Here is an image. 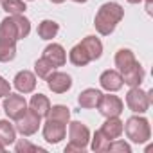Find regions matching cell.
I'll return each mask as SVG.
<instances>
[{
    "label": "cell",
    "mask_w": 153,
    "mask_h": 153,
    "mask_svg": "<svg viewBox=\"0 0 153 153\" xmlns=\"http://www.w3.org/2000/svg\"><path fill=\"white\" fill-rule=\"evenodd\" d=\"M123 18H124L123 6L117 2H106L97 9L94 18V27L101 36H110Z\"/></svg>",
    "instance_id": "1"
},
{
    "label": "cell",
    "mask_w": 153,
    "mask_h": 153,
    "mask_svg": "<svg viewBox=\"0 0 153 153\" xmlns=\"http://www.w3.org/2000/svg\"><path fill=\"white\" fill-rule=\"evenodd\" d=\"M29 33L31 22L24 15H9L0 22V43L16 45V42L27 38Z\"/></svg>",
    "instance_id": "2"
},
{
    "label": "cell",
    "mask_w": 153,
    "mask_h": 153,
    "mask_svg": "<svg viewBox=\"0 0 153 153\" xmlns=\"http://www.w3.org/2000/svg\"><path fill=\"white\" fill-rule=\"evenodd\" d=\"M126 131V137L135 142V144H144L149 140L151 137V128H149V121L146 117H139V115H133L126 121L124 124V130Z\"/></svg>",
    "instance_id": "3"
},
{
    "label": "cell",
    "mask_w": 153,
    "mask_h": 153,
    "mask_svg": "<svg viewBox=\"0 0 153 153\" xmlns=\"http://www.w3.org/2000/svg\"><path fill=\"white\" fill-rule=\"evenodd\" d=\"M68 139L70 140L65 148V153L83 151L90 142V130L87 128V124H83L79 121H72L68 124Z\"/></svg>",
    "instance_id": "4"
},
{
    "label": "cell",
    "mask_w": 153,
    "mask_h": 153,
    "mask_svg": "<svg viewBox=\"0 0 153 153\" xmlns=\"http://www.w3.org/2000/svg\"><path fill=\"white\" fill-rule=\"evenodd\" d=\"M151 105V90L144 92L140 90V87H130L128 94H126V106L135 112V114H144L148 112Z\"/></svg>",
    "instance_id": "5"
},
{
    "label": "cell",
    "mask_w": 153,
    "mask_h": 153,
    "mask_svg": "<svg viewBox=\"0 0 153 153\" xmlns=\"http://www.w3.org/2000/svg\"><path fill=\"white\" fill-rule=\"evenodd\" d=\"M2 106H4L6 115H7L9 119L16 121L18 117H22V115L25 114V110H27V101H25L24 96H18V94H11V92H9V94L4 97Z\"/></svg>",
    "instance_id": "6"
},
{
    "label": "cell",
    "mask_w": 153,
    "mask_h": 153,
    "mask_svg": "<svg viewBox=\"0 0 153 153\" xmlns=\"http://www.w3.org/2000/svg\"><path fill=\"white\" fill-rule=\"evenodd\" d=\"M96 108L99 110V114L103 117H119L123 114V110H124V103L117 96H110V94L105 96L103 94Z\"/></svg>",
    "instance_id": "7"
},
{
    "label": "cell",
    "mask_w": 153,
    "mask_h": 153,
    "mask_svg": "<svg viewBox=\"0 0 153 153\" xmlns=\"http://www.w3.org/2000/svg\"><path fill=\"white\" fill-rule=\"evenodd\" d=\"M40 124H42V117L36 115V114L29 108V110H25V114H24L22 117L16 119V126H15V128H16V131L22 133L24 137H31V135H34V133L38 131Z\"/></svg>",
    "instance_id": "8"
},
{
    "label": "cell",
    "mask_w": 153,
    "mask_h": 153,
    "mask_svg": "<svg viewBox=\"0 0 153 153\" xmlns=\"http://www.w3.org/2000/svg\"><path fill=\"white\" fill-rule=\"evenodd\" d=\"M67 135V124L61 121H54V119H47V123L43 124V139L49 144H58L65 139Z\"/></svg>",
    "instance_id": "9"
},
{
    "label": "cell",
    "mask_w": 153,
    "mask_h": 153,
    "mask_svg": "<svg viewBox=\"0 0 153 153\" xmlns=\"http://www.w3.org/2000/svg\"><path fill=\"white\" fill-rule=\"evenodd\" d=\"M47 87L54 92V94H65L70 87H72V78L67 72H59V70H52L47 76Z\"/></svg>",
    "instance_id": "10"
},
{
    "label": "cell",
    "mask_w": 153,
    "mask_h": 153,
    "mask_svg": "<svg viewBox=\"0 0 153 153\" xmlns=\"http://www.w3.org/2000/svg\"><path fill=\"white\" fill-rule=\"evenodd\" d=\"M13 85L20 94H31L36 88V74H33L31 70H20L15 76Z\"/></svg>",
    "instance_id": "11"
},
{
    "label": "cell",
    "mask_w": 153,
    "mask_h": 153,
    "mask_svg": "<svg viewBox=\"0 0 153 153\" xmlns=\"http://www.w3.org/2000/svg\"><path fill=\"white\" fill-rule=\"evenodd\" d=\"M99 85L106 90V92H117L123 88V76L119 70H105L99 76Z\"/></svg>",
    "instance_id": "12"
},
{
    "label": "cell",
    "mask_w": 153,
    "mask_h": 153,
    "mask_svg": "<svg viewBox=\"0 0 153 153\" xmlns=\"http://www.w3.org/2000/svg\"><path fill=\"white\" fill-rule=\"evenodd\" d=\"M43 58L49 59V61L54 65V68H58V67H63V65H65V61H67V52H65V49H63L59 43H51V45H47V47L43 49Z\"/></svg>",
    "instance_id": "13"
},
{
    "label": "cell",
    "mask_w": 153,
    "mask_h": 153,
    "mask_svg": "<svg viewBox=\"0 0 153 153\" xmlns=\"http://www.w3.org/2000/svg\"><path fill=\"white\" fill-rule=\"evenodd\" d=\"M123 83L128 87H140L142 79H144V68L140 67V63L137 61L135 65H131L128 70H124L123 74Z\"/></svg>",
    "instance_id": "14"
},
{
    "label": "cell",
    "mask_w": 153,
    "mask_h": 153,
    "mask_svg": "<svg viewBox=\"0 0 153 153\" xmlns=\"http://www.w3.org/2000/svg\"><path fill=\"white\" fill-rule=\"evenodd\" d=\"M110 140L117 139L123 135V130H124V123L119 119V117H106V121L103 123V126L99 128Z\"/></svg>",
    "instance_id": "15"
},
{
    "label": "cell",
    "mask_w": 153,
    "mask_h": 153,
    "mask_svg": "<svg viewBox=\"0 0 153 153\" xmlns=\"http://www.w3.org/2000/svg\"><path fill=\"white\" fill-rule=\"evenodd\" d=\"M79 43H81V47L87 51L90 61H96V59L101 58V54H103V43H101L99 38H96V36H87V38H83Z\"/></svg>",
    "instance_id": "16"
},
{
    "label": "cell",
    "mask_w": 153,
    "mask_h": 153,
    "mask_svg": "<svg viewBox=\"0 0 153 153\" xmlns=\"http://www.w3.org/2000/svg\"><path fill=\"white\" fill-rule=\"evenodd\" d=\"M114 61H115L117 70L123 74L124 70H128L131 65H135V63H137V58H135L133 51H130V49H119V51L115 52Z\"/></svg>",
    "instance_id": "17"
},
{
    "label": "cell",
    "mask_w": 153,
    "mask_h": 153,
    "mask_svg": "<svg viewBox=\"0 0 153 153\" xmlns=\"http://www.w3.org/2000/svg\"><path fill=\"white\" fill-rule=\"evenodd\" d=\"M101 96H103L101 90H97V88H87V90H83L78 96V105L81 108H96L97 103H99V99H101Z\"/></svg>",
    "instance_id": "18"
},
{
    "label": "cell",
    "mask_w": 153,
    "mask_h": 153,
    "mask_svg": "<svg viewBox=\"0 0 153 153\" xmlns=\"http://www.w3.org/2000/svg\"><path fill=\"white\" fill-rule=\"evenodd\" d=\"M29 108H31L36 115H40V117H47V114H49V110H51V101H49V97L43 96V94H34V96L31 97V101H29Z\"/></svg>",
    "instance_id": "19"
},
{
    "label": "cell",
    "mask_w": 153,
    "mask_h": 153,
    "mask_svg": "<svg viewBox=\"0 0 153 153\" xmlns=\"http://www.w3.org/2000/svg\"><path fill=\"white\" fill-rule=\"evenodd\" d=\"M16 140V128L9 124V121L0 119V144L2 146H11Z\"/></svg>",
    "instance_id": "20"
},
{
    "label": "cell",
    "mask_w": 153,
    "mask_h": 153,
    "mask_svg": "<svg viewBox=\"0 0 153 153\" xmlns=\"http://www.w3.org/2000/svg\"><path fill=\"white\" fill-rule=\"evenodd\" d=\"M58 31H59V24L54 22V20H42L40 25H38V29H36L38 36L42 40H52V38H56Z\"/></svg>",
    "instance_id": "21"
},
{
    "label": "cell",
    "mask_w": 153,
    "mask_h": 153,
    "mask_svg": "<svg viewBox=\"0 0 153 153\" xmlns=\"http://www.w3.org/2000/svg\"><path fill=\"white\" fill-rule=\"evenodd\" d=\"M68 59H70V63H72L74 67H85V65L90 63V58H88L87 51L81 47V43L74 45V47L70 49V52H68Z\"/></svg>",
    "instance_id": "22"
},
{
    "label": "cell",
    "mask_w": 153,
    "mask_h": 153,
    "mask_svg": "<svg viewBox=\"0 0 153 153\" xmlns=\"http://www.w3.org/2000/svg\"><path fill=\"white\" fill-rule=\"evenodd\" d=\"M47 119H54V121H61V123H68L70 121V108L65 106V105H54L51 106L49 114H47Z\"/></svg>",
    "instance_id": "23"
},
{
    "label": "cell",
    "mask_w": 153,
    "mask_h": 153,
    "mask_svg": "<svg viewBox=\"0 0 153 153\" xmlns=\"http://www.w3.org/2000/svg\"><path fill=\"white\" fill-rule=\"evenodd\" d=\"M2 9L9 15H24L27 6L24 0H2Z\"/></svg>",
    "instance_id": "24"
},
{
    "label": "cell",
    "mask_w": 153,
    "mask_h": 153,
    "mask_svg": "<svg viewBox=\"0 0 153 153\" xmlns=\"http://www.w3.org/2000/svg\"><path fill=\"white\" fill-rule=\"evenodd\" d=\"M90 140H92V144H90V146H92V149H94V151H108V146H110V142H112V140H110L103 131H101V130H97Z\"/></svg>",
    "instance_id": "25"
},
{
    "label": "cell",
    "mask_w": 153,
    "mask_h": 153,
    "mask_svg": "<svg viewBox=\"0 0 153 153\" xmlns=\"http://www.w3.org/2000/svg\"><path fill=\"white\" fill-rule=\"evenodd\" d=\"M52 70H54V65H52L49 59H45L43 56H42L40 59H36V63H34V74L38 76V78L47 79V76H49Z\"/></svg>",
    "instance_id": "26"
},
{
    "label": "cell",
    "mask_w": 153,
    "mask_h": 153,
    "mask_svg": "<svg viewBox=\"0 0 153 153\" xmlns=\"http://www.w3.org/2000/svg\"><path fill=\"white\" fill-rule=\"evenodd\" d=\"M16 56V45H9V43H0V61L7 63L13 61Z\"/></svg>",
    "instance_id": "27"
},
{
    "label": "cell",
    "mask_w": 153,
    "mask_h": 153,
    "mask_svg": "<svg viewBox=\"0 0 153 153\" xmlns=\"http://www.w3.org/2000/svg\"><path fill=\"white\" fill-rule=\"evenodd\" d=\"M15 149H16V153H36V151H42V153H45V149H43V148H38V146L31 144L27 139H20V140L16 142Z\"/></svg>",
    "instance_id": "28"
},
{
    "label": "cell",
    "mask_w": 153,
    "mask_h": 153,
    "mask_svg": "<svg viewBox=\"0 0 153 153\" xmlns=\"http://www.w3.org/2000/svg\"><path fill=\"white\" fill-rule=\"evenodd\" d=\"M108 151H112V153H131V148H130L128 142L119 140V139H114L110 142V146H108Z\"/></svg>",
    "instance_id": "29"
},
{
    "label": "cell",
    "mask_w": 153,
    "mask_h": 153,
    "mask_svg": "<svg viewBox=\"0 0 153 153\" xmlns=\"http://www.w3.org/2000/svg\"><path fill=\"white\" fill-rule=\"evenodd\" d=\"M9 92H11V85H9V81H6L2 76H0V97H6Z\"/></svg>",
    "instance_id": "30"
},
{
    "label": "cell",
    "mask_w": 153,
    "mask_h": 153,
    "mask_svg": "<svg viewBox=\"0 0 153 153\" xmlns=\"http://www.w3.org/2000/svg\"><path fill=\"white\" fill-rule=\"evenodd\" d=\"M146 2V11H148V15H153V6H151V0H144Z\"/></svg>",
    "instance_id": "31"
},
{
    "label": "cell",
    "mask_w": 153,
    "mask_h": 153,
    "mask_svg": "<svg viewBox=\"0 0 153 153\" xmlns=\"http://www.w3.org/2000/svg\"><path fill=\"white\" fill-rule=\"evenodd\" d=\"M51 2H52V4H63L65 0H51Z\"/></svg>",
    "instance_id": "32"
},
{
    "label": "cell",
    "mask_w": 153,
    "mask_h": 153,
    "mask_svg": "<svg viewBox=\"0 0 153 153\" xmlns=\"http://www.w3.org/2000/svg\"><path fill=\"white\" fill-rule=\"evenodd\" d=\"M128 2H130V4H140L142 0H128Z\"/></svg>",
    "instance_id": "33"
},
{
    "label": "cell",
    "mask_w": 153,
    "mask_h": 153,
    "mask_svg": "<svg viewBox=\"0 0 153 153\" xmlns=\"http://www.w3.org/2000/svg\"><path fill=\"white\" fill-rule=\"evenodd\" d=\"M72 2H78V4H85L87 0H72Z\"/></svg>",
    "instance_id": "34"
},
{
    "label": "cell",
    "mask_w": 153,
    "mask_h": 153,
    "mask_svg": "<svg viewBox=\"0 0 153 153\" xmlns=\"http://www.w3.org/2000/svg\"><path fill=\"white\" fill-rule=\"evenodd\" d=\"M6 151V146H2V144H0V153H4Z\"/></svg>",
    "instance_id": "35"
},
{
    "label": "cell",
    "mask_w": 153,
    "mask_h": 153,
    "mask_svg": "<svg viewBox=\"0 0 153 153\" xmlns=\"http://www.w3.org/2000/svg\"><path fill=\"white\" fill-rule=\"evenodd\" d=\"M0 4H2V0H0Z\"/></svg>",
    "instance_id": "36"
}]
</instances>
